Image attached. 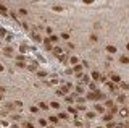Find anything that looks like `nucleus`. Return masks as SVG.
Segmentation results:
<instances>
[{"instance_id":"1","label":"nucleus","mask_w":129,"mask_h":128,"mask_svg":"<svg viewBox=\"0 0 129 128\" xmlns=\"http://www.w3.org/2000/svg\"><path fill=\"white\" fill-rule=\"evenodd\" d=\"M105 50H107V52H108L110 55H115L116 52H118V47H116V46H113V44H108V46L105 47Z\"/></svg>"},{"instance_id":"2","label":"nucleus","mask_w":129,"mask_h":128,"mask_svg":"<svg viewBox=\"0 0 129 128\" xmlns=\"http://www.w3.org/2000/svg\"><path fill=\"white\" fill-rule=\"evenodd\" d=\"M68 91H69V88H68L66 84H63L60 89H56V94H58V96H66V94H68Z\"/></svg>"},{"instance_id":"3","label":"nucleus","mask_w":129,"mask_h":128,"mask_svg":"<svg viewBox=\"0 0 129 128\" xmlns=\"http://www.w3.org/2000/svg\"><path fill=\"white\" fill-rule=\"evenodd\" d=\"M118 115H120L121 119H128V117H129V109H126V107L120 109V110H118Z\"/></svg>"},{"instance_id":"4","label":"nucleus","mask_w":129,"mask_h":128,"mask_svg":"<svg viewBox=\"0 0 129 128\" xmlns=\"http://www.w3.org/2000/svg\"><path fill=\"white\" fill-rule=\"evenodd\" d=\"M110 80L113 83H116V84H120V83H121V76L118 73H110Z\"/></svg>"},{"instance_id":"5","label":"nucleus","mask_w":129,"mask_h":128,"mask_svg":"<svg viewBox=\"0 0 129 128\" xmlns=\"http://www.w3.org/2000/svg\"><path fill=\"white\" fill-rule=\"evenodd\" d=\"M3 55H7V57H13L15 55V50H13V47H5L3 49Z\"/></svg>"},{"instance_id":"6","label":"nucleus","mask_w":129,"mask_h":128,"mask_svg":"<svg viewBox=\"0 0 129 128\" xmlns=\"http://www.w3.org/2000/svg\"><path fill=\"white\" fill-rule=\"evenodd\" d=\"M102 119H103V122H107V123H108V122H113V114H111V112H107V114L102 115Z\"/></svg>"},{"instance_id":"7","label":"nucleus","mask_w":129,"mask_h":128,"mask_svg":"<svg viewBox=\"0 0 129 128\" xmlns=\"http://www.w3.org/2000/svg\"><path fill=\"white\" fill-rule=\"evenodd\" d=\"M31 37H32L36 42H42V36H40L37 31H32V33H31Z\"/></svg>"},{"instance_id":"8","label":"nucleus","mask_w":129,"mask_h":128,"mask_svg":"<svg viewBox=\"0 0 129 128\" xmlns=\"http://www.w3.org/2000/svg\"><path fill=\"white\" fill-rule=\"evenodd\" d=\"M52 52H53V55H56V57H60V55H63V54H64V50L61 49V47H58V46L53 47V50H52Z\"/></svg>"},{"instance_id":"9","label":"nucleus","mask_w":129,"mask_h":128,"mask_svg":"<svg viewBox=\"0 0 129 128\" xmlns=\"http://www.w3.org/2000/svg\"><path fill=\"white\" fill-rule=\"evenodd\" d=\"M82 68H84L82 63H77V65H74V66H73V71L76 75H81V73H82Z\"/></svg>"},{"instance_id":"10","label":"nucleus","mask_w":129,"mask_h":128,"mask_svg":"<svg viewBox=\"0 0 129 128\" xmlns=\"http://www.w3.org/2000/svg\"><path fill=\"white\" fill-rule=\"evenodd\" d=\"M48 122H50V125H58L60 119H58L56 115H50V117H48Z\"/></svg>"},{"instance_id":"11","label":"nucleus","mask_w":129,"mask_h":128,"mask_svg":"<svg viewBox=\"0 0 129 128\" xmlns=\"http://www.w3.org/2000/svg\"><path fill=\"white\" fill-rule=\"evenodd\" d=\"M90 78H92L94 81H100V78H102V75L99 73V71H92L90 73Z\"/></svg>"},{"instance_id":"12","label":"nucleus","mask_w":129,"mask_h":128,"mask_svg":"<svg viewBox=\"0 0 129 128\" xmlns=\"http://www.w3.org/2000/svg\"><path fill=\"white\" fill-rule=\"evenodd\" d=\"M120 63L121 65H129V57L128 55H121L120 57Z\"/></svg>"},{"instance_id":"13","label":"nucleus","mask_w":129,"mask_h":128,"mask_svg":"<svg viewBox=\"0 0 129 128\" xmlns=\"http://www.w3.org/2000/svg\"><path fill=\"white\" fill-rule=\"evenodd\" d=\"M37 65H39L37 62H31V63L28 65V70H29V71H36V70H37Z\"/></svg>"},{"instance_id":"14","label":"nucleus","mask_w":129,"mask_h":128,"mask_svg":"<svg viewBox=\"0 0 129 128\" xmlns=\"http://www.w3.org/2000/svg\"><path fill=\"white\" fill-rule=\"evenodd\" d=\"M0 15H3V16L8 15V10H7V7H5L3 3H0Z\"/></svg>"},{"instance_id":"15","label":"nucleus","mask_w":129,"mask_h":128,"mask_svg":"<svg viewBox=\"0 0 129 128\" xmlns=\"http://www.w3.org/2000/svg\"><path fill=\"white\" fill-rule=\"evenodd\" d=\"M95 112L103 114V112H105V105H102V104H95Z\"/></svg>"},{"instance_id":"16","label":"nucleus","mask_w":129,"mask_h":128,"mask_svg":"<svg viewBox=\"0 0 129 128\" xmlns=\"http://www.w3.org/2000/svg\"><path fill=\"white\" fill-rule=\"evenodd\" d=\"M120 89H123V91H129V83L121 81V83H120Z\"/></svg>"},{"instance_id":"17","label":"nucleus","mask_w":129,"mask_h":128,"mask_svg":"<svg viewBox=\"0 0 129 128\" xmlns=\"http://www.w3.org/2000/svg\"><path fill=\"white\" fill-rule=\"evenodd\" d=\"M58 60H60L61 63H68V62H69V58H68V55H66V54L60 55V57H58Z\"/></svg>"},{"instance_id":"18","label":"nucleus","mask_w":129,"mask_h":128,"mask_svg":"<svg viewBox=\"0 0 129 128\" xmlns=\"http://www.w3.org/2000/svg\"><path fill=\"white\" fill-rule=\"evenodd\" d=\"M69 63L73 65V66H74V65H77V63H79V58H77L76 55H73V57H69Z\"/></svg>"},{"instance_id":"19","label":"nucleus","mask_w":129,"mask_h":128,"mask_svg":"<svg viewBox=\"0 0 129 128\" xmlns=\"http://www.w3.org/2000/svg\"><path fill=\"white\" fill-rule=\"evenodd\" d=\"M48 39H50V42H52V44H56V42H58V39H60V36L52 34V36H48Z\"/></svg>"},{"instance_id":"20","label":"nucleus","mask_w":129,"mask_h":128,"mask_svg":"<svg viewBox=\"0 0 129 128\" xmlns=\"http://www.w3.org/2000/svg\"><path fill=\"white\" fill-rule=\"evenodd\" d=\"M86 119H87V120H92V119H95V112H94V110H89V112L86 114Z\"/></svg>"},{"instance_id":"21","label":"nucleus","mask_w":129,"mask_h":128,"mask_svg":"<svg viewBox=\"0 0 129 128\" xmlns=\"http://www.w3.org/2000/svg\"><path fill=\"white\" fill-rule=\"evenodd\" d=\"M74 89H76L77 94H82V92H84V84H76V88H74Z\"/></svg>"},{"instance_id":"22","label":"nucleus","mask_w":129,"mask_h":128,"mask_svg":"<svg viewBox=\"0 0 129 128\" xmlns=\"http://www.w3.org/2000/svg\"><path fill=\"white\" fill-rule=\"evenodd\" d=\"M56 117L60 120H68V114L66 112H60V114H56Z\"/></svg>"},{"instance_id":"23","label":"nucleus","mask_w":129,"mask_h":128,"mask_svg":"<svg viewBox=\"0 0 129 128\" xmlns=\"http://www.w3.org/2000/svg\"><path fill=\"white\" fill-rule=\"evenodd\" d=\"M26 52H28V46H26V44H21V46H19V54H26Z\"/></svg>"},{"instance_id":"24","label":"nucleus","mask_w":129,"mask_h":128,"mask_svg":"<svg viewBox=\"0 0 129 128\" xmlns=\"http://www.w3.org/2000/svg\"><path fill=\"white\" fill-rule=\"evenodd\" d=\"M37 76L40 78V80H44L47 76V71H44V70H37Z\"/></svg>"},{"instance_id":"25","label":"nucleus","mask_w":129,"mask_h":128,"mask_svg":"<svg viewBox=\"0 0 129 128\" xmlns=\"http://www.w3.org/2000/svg\"><path fill=\"white\" fill-rule=\"evenodd\" d=\"M60 37H61L63 41H69V39H71V36H69V33H61V34H60Z\"/></svg>"},{"instance_id":"26","label":"nucleus","mask_w":129,"mask_h":128,"mask_svg":"<svg viewBox=\"0 0 129 128\" xmlns=\"http://www.w3.org/2000/svg\"><path fill=\"white\" fill-rule=\"evenodd\" d=\"M52 10H53V11H56V13H61V11H64V8H63V7H60V5L52 7Z\"/></svg>"},{"instance_id":"27","label":"nucleus","mask_w":129,"mask_h":128,"mask_svg":"<svg viewBox=\"0 0 129 128\" xmlns=\"http://www.w3.org/2000/svg\"><path fill=\"white\" fill-rule=\"evenodd\" d=\"M18 15H19V16H28V10H26V8H19L18 10Z\"/></svg>"},{"instance_id":"28","label":"nucleus","mask_w":129,"mask_h":128,"mask_svg":"<svg viewBox=\"0 0 129 128\" xmlns=\"http://www.w3.org/2000/svg\"><path fill=\"white\" fill-rule=\"evenodd\" d=\"M64 102L71 105V104H73V102H74V97H73V96H66V97H64Z\"/></svg>"},{"instance_id":"29","label":"nucleus","mask_w":129,"mask_h":128,"mask_svg":"<svg viewBox=\"0 0 129 128\" xmlns=\"http://www.w3.org/2000/svg\"><path fill=\"white\" fill-rule=\"evenodd\" d=\"M116 99H118V102L124 104V102H126V96H124V94H118V97H116Z\"/></svg>"},{"instance_id":"30","label":"nucleus","mask_w":129,"mask_h":128,"mask_svg":"<svg viewBox=\"0 0 129 128\" xmlns=\"http://www.w3.org/2000/svg\"><path fill=\"white\" fill-rule=\"evenodd\" d=\"M16 66L18 68H28V63L26 62H16Z\"/></svg>"},{"instance_id":"31","label":"nucleus","mask_w":129,"mask_h":128,"mask_svg":"<svg viewBox=\"0 0 129 128\" xmlns=\"http://www.w3.org/2000/svg\"><path fill=\"white\" fill-rule=\"evenodd\" d=\"M50 107H53V109H60V102L52 101V102H50Z\"/></svg>"},{"instance_id":"32","label":"nucleus","mask_w":129,"mask_h":128,"mask_svg":"<svg viewBox=\"0 0 129 128\" xmlns=\"http://www.w3.org/2000/svg\"><path fill=\"white\" fill-rule=\"evenodd\" d=\"M31 114H39V107L37 105H31Z\"/></svg>"},{"instance_id":"33","label":"nucleus","mask_w":129,"mask_h":128,"mask_svg":"<svg viewBox=\"0 0 129 128\" xmlns=\"http://www.w3.org/2000/svg\"><path fill=\"white\" fill-rule=\"evenodd\" d=\"M90 41H92V42H97V41H99V36H97L95 33H92V34H90Z\"/></svg>"},{"instance_id":"34","label":"nucleus","mask_w":129,"mask_h":128,"mask_svg":"<svg viewBox=\"0 0 129 128\" xmlns=\"http://www.w3.org/2000/svg\"><path fill=\"white\" fill-rule=\"evenodd\" d=\"M23 128H34V125H32L31 122H24V123H23Z\"/></svg>"},{"instance_id":"35","label":"nucleus","mask_w":129,"mask_h":128,"mask_svg":"<svg viewBox=\"0 0 129 128\" xmlns=\"http://www.w3.org/2000/svg\"><path fill=\"white\" fill-rule=\"evenodd\" d=\"M24 60H26V57H24L23 54H21V55H16V62H24Z\"/></svg>"},{"instance_id":"36","label":"nucleus","mask_w":129,"mask_h":128,"mask_svg":"<svg viewBox=\"0 0 129 128\" xmlns=\"http://www.w3.org/2000/svg\"><path fill=\"white\" fill-rule=\"evenodd\" d=\"M39 107H40L42 110H47V109H48V105H47L45 102H39Z\"/></svg>"},{"instance_id":"37","label":"nucleus","mask_w":129,"mask_h":128,"mask_svg":"<svg viewBox=\"0 0 129 128\" xmlns=\"http://www.w3.org/2000/svg\"><path fill=\"white\" fill-rule=\"evenodd\" d=\"M7 34H8V33H7L3 28H0V37H7Z\"/></svg>"},{"instance_id":"38","label":"nucleus","mask_w":129,"mask_h":128,"mask_svg":"<svg viewBox=\"0 0 129 128\" xmlns=\"http://www.w3.org/2000/svg\"><path fill=\"white\" fill-rule=\"evenodd\" d=\"M74 125H76V127H82V122H81V120L76 117V120H74Z\"/></svg>"},{"instance_id":"39","label":"nucleus","mask_w":129,"mask_h":128,"mask_svg":"<svg viewBox=\"0 0 129 128\" xmlns=\"http://www.w3.org/2000/svg\"><path fill=\"white\" fill-rule=\"evenodd\" d=\"M115 127H116L115 122H108V123H107V128H115Z\"/></svg>"},{"instance_id":"40","label":"nucleus","mask_w":129,"mask_h":128,"mask_svg":"<svg viewBox=\"0 0 129 128\" xmlns=\"http://www.w3.org/2000/svg\"><path fill=\"white\" fill-rule=\"evenodd\" d=\"M21 26H23V29H26V31H29V24L24 21V23H21Z\"/></svg>"},{"instance_id":"41","label":"nucleus","mask_w":129,"mask_h":128,"mask_svg":"<svg viewBox=\"0 0 129 128\" xmlns=\"http://www.w3.org/2000/svg\"><path fill=\"white\" fill-rule=\"evenodd\" d=\"M39 123H40V127H45V125H47V122L44 119H39Z\"/></svg>"},{"instance_id":"42","label":"nucleus","mask_w":129,"mask_h":128,"mask_svg":"<svg viewBox=\"0 0 129 128\" xmlns=\"http://www.w3.org/2000/svg\"><path fill=\"white\" fill-rule=\"evenodd\" d=\"M15 107H18V109H21V107H23V104H21V101H16V102H15Z\"/></svg>"},{"instance_id":"43","label":"nucleus","mask_w":129,"mask_h":128,"mask_svg":"<svg viewBox=\"0 0 129 128\" xmlns=\"http://www.w3.org/2000/svg\"><path fill=\"white\" fill-rule=\"evenodd\" d=\"M45 31L48 33V36H52V34H53V33H52V28H50V26H47V28H45Z\"/></svg>"},{"instance_id":"44","label":"nucleus","mask_w":129,"mask_h":128,"mask_svg":"<svg viewBox=\"0 0 129 128\" xmlns=\"http://www.w3.org/2000/svg\"><path fill=\"white\" fill-rule=\"evenodd\" d=\"M5 39H7L8 42H11V41H13V36H11V34H7V37H5Z\"/></svg>"},{"instance_id":"45","label":"nucleus","mask_w":129,"mask_h":128,"mask_svg":"<svg viewBox=\"0 0 129 128\" xmlns=\"http://www.w3.org/2000/svg\"><path fill=\"white\" fill-rule=\"evenodd\" d=\"M77 110H86V105H84V104H79V105H77Z\"/></svg>"},{"instance_id":"46","label":"nucleus","mask_w":129,"mask_h":128,"mask_svg":"<svg viewBox=\"0 0 129 128\" xmlns=\"http://www.w3.org/2000/svg\"><path fill=\"white\" fill-rule=\"evenodd\" d=\"M82 3H86V5H90V3H94V0H82Z\"/></svg>"},{"instance_id":"47","label":"nucleus","mask_w":129,"mask_h":128,"mask_svg":"<svg viewBox=\"0 0 129 128\" xmlns=\"http://www.w3.org/2000/svg\"><path fill=\"white\" fill-rule=\"evenodd\" d=\"M76 102H79V104H84V102H86V101H84L82 97H77V101H76Z\"/></svg>"},{"instance_id":"48","label":"nucleus","mask_w":129,"mask_h":128,"mask_svg":"<svg viewBox=\"0 0 129 128\" xmlns=\"http://www.w3.org/2000/svg\"><path fill=\"white\" fill-rule=\"evenodd\" d=\"M81 63H82V66H86V68L89 66V62H86V60H84V62H81Z\"/></svg>"},{"instance_id":"49","label":"nucleus","mask_w":129,"mask_h":128,"mask_svg":"<svg viewBox=\"0 0 129 128\" xmlns=\"http://www.w3.org/2000/svg\"><path fill=\"white\" fill-rule=\"evenodd\" d=\"M7 91V88H3V86H0V92H2V94H3V92Z\"/></svg>"},{"instance_id":"50","label":"nucleus","mask_w":129,"mask_h":128,"mask_svg":"<svg viewBox=\"0 0 129 128\" xmlns=\"http://www.w3.org/2000/svg\"><path fill=\"white\" fill-rule=\"evenodd\" d=\"M3 70H5V66H3V65L0 63V73H2V71H3Z\"/></svg>"},{"instance_id":"51","label":"nucleus","mask_w":129,"mask_h":128,"mask_svg":"<svg viewBox=\"0 0 129 128\" xmlns=\"http://www.w3.org/2000/svg\"><path fill=\"white\" fill-rule=\"evenodd\" d=\"M10 128H19V127H18V125H11Z\"/></svg>"},{"instance_id":"52","label":"nucleus","mask_w":129,"mask_h":128,"mask_svg":"<svg viewBox=\"0 0 129 128\" xmlns=\"http://www.w3.org/2000/svg\"><path fill=\"white\" fill-rule=\"evenodd\" d=\"M0 101H3V94L2 92H0Z\"/></svg>"},{"instance_id":"53","label":"nucleus","mask_w":129,"mask_h":128,"mask_svg":"<svg viewBox=\"0 0 129 128\" xmlns=\"http://www.w3.org/2000/svg\"><path fill=\"white\" fill-rule=\"evenodd\" d=\"M126 50H128V52H129V42H128V44H126Z\"/></svg>"},{"instance_id":"54","label":"nucleus","mask_w":129,"mask_h":128,"mask_svg":"<svg viewBox=\"0 0 129 128\" xmlns=\"http://www.w3.org/2000/svg\"><path fill=\"white\" fill-rule=\"evenodd\" d=\"M118 128H128V127H124V125H123V127H118Z\"/></svg>"},{"instance_id":"55","label":"nucleus","mask_w":129,"mask_h":128,"mask_svg":"<svg viewBox=\"0 0 129 128\" xmlns=\"http://www.w3.org/2000/svg\"><path fill=\"white\" fill-rule=\"evenodd\" d=\"M47 128H55V127H52V125H50V127H47Z\"/></svg>"},{"instance_id":"56","label":"nucleus","mask_w":129,"mask_h":128,"mask_svg":"<svg viewBox=\"0 0 129 128\" xmlns=\"http://www.w3.org/2000/svg\"><path fill=\"white\" fill-rule=\"evenodd\" d=\"M95 128H102V127H95Z\"/></svg>"},{"instance_id":"57","label":"nucleus","mask_w":129,"mask_h":128,"mask_svg":"<svg viewBox=\"0 0 129 128\" xmlns=\"http://www.w3.org/2000/svg\"><path fill=\"white\" fill-rule=\"evenodd\" d=\"M128 128H129V125H128Z\"/></svg>"}]
</instances>
